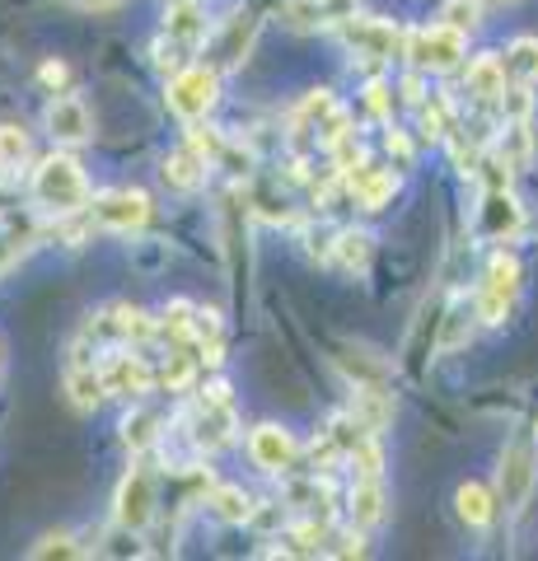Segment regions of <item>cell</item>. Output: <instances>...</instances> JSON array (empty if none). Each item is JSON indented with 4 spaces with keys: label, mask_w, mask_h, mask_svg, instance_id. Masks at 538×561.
Returning a JSON list of instances; mask_svg holds the SVG:
<instances>
[{
    "label": "cell",
    "mask_w": 538,
    "mask_h": 561,
    "mask_svg": "<svg viewBox=\"0 0 538 561\" xmlns=\"http://www.w3.org/2000/svg\"><path fill=\"white\" fill-rule=\"evenodd\" d=\"M440 24L459 28V33H473L482 24V0H445V5H440Z\"/></svg>",
    "instance_id": "83f0119b"
},
{
    "label": "cell",
    "mask_w": 538,
    "mask_h": 561,
    "mask_svg": "<svg viewBox=\"0 0 538 561\" xmlns=\"http://www.w3.org/2000/svg\"><path fill=\"white\" fill-rule=\"evenodd\" d=\"M501 90H506V66H501V57H473L468 61V94H473L478 103H492L501 99Z\"/></svg>",
    "instance_id": "d6986e66"
},
{
    "label": "cell",
    "mask_w": 538,
    "mask_h": 561,
    "mask_svg": "<svg viewBox=\"0 0 538 561\" xmlns=\"http://www.w3.org/2000/svg\"><path fill=\"white\" fill-rule=\"evenodd\" d=\"M501 66H506V76H515L519 84H534L538 80V38H515L506 47V57H501Z\"/></svg>",
    "instance_id": "484cf974"
},
{
    "label": "cell",
    "mask_w": 538,
    "mask_h": 561,
    "mask_svg": "<svg viewBox=\"0 0 538 561\" xmlns=\"http://www.w3.org/2000/svg\"><path fill=\"white\" fill-rule=\"evenodd\" d=\"M33 197L38 206L57 210V216H71L90 202V183H84V169L71 160V154H47V160L33 169Z\"/></svg>",
    "instance_id": "6da1fadb"
},
{
    "label": "cell",
    "mask_w": 538,
    "mask_h": 561,
    "mask_svg": "<svg viewBox=\"0 0 538 561\" xmlns=\"http://www.w3.org/2000/svg\"><path fill=\"white\" fill-rule=\"evenodd\" d=\"M389 154H398V160L408 164V160H412V140H408L403 131H389Z\"/></svg>",
    "instance_id": "8d00e7d4"
},
{
    "label": "cell",
    "mask_w": 538,
    "mask_h": 561,
    "mask_svg": "<svg viewBox=\"0 0 538 561\" xmlns=\"http://www.w3.org/2000/svg\"><path fill=\"white\" fill-rule=\"evenodd\" d=\"M173 38H197V5H183V10H173Z\"/></svg>",
    "instance_id": "e575fe53"
},
{
    "label": "cell",
    "mask_w": 538,
    "mask_h": 561,
    "mask_svg": "<svg viewBox=\"0 0 538 561\" xmlns=\"http://www.w3.org/2000/svg\"><path fill=\"white\" fill-rule=\"evenodd\" d=\"M33 557H80V548L71 534H47L38 548H33Z\"/></svg>",
    "instance_id": "836d02e7"
},
{
    "label": "cell",
    "mask_w": 538,
    "mask_h": 561,
    "mask_svg": "<svg viewBox=\"0 0 538 561\" xmlns=\"http://www.w3.org/2000/svg\"><path fill=\"white\" fill-rule=\"evenodd\" d=\"M28 164V136L20 127H0V169H24Z\"/></svg>",
    "instance_id": "f1b7e54d"
},
{
    "label": "cell",
    "mask_w": 538,
    "mask_h": 561,
    "mask_svg": "<svg viewBox=\"0 0 538 561\" xmlns=\"http://www.w3.org/2000/svg\"><path fill=\"white\" fill-rule=\"evenodd\" d=\"M94 220L108 225V230H141L150 220V197L141 187H117L94 197Z\"/></svg>",
    "instance_id": "9c48e42d"
},
{
    "label": "cell",
    "mask_w": 538,
    "mask_h": 561,
    "mask_svg": "<svg viewBox=\"0 0 538 561\" xmlns=\"http://www.w3.org/2000/svg\"><path fill=\"white\" fill-rule=\"evenodd\" d=\"M501 5H515V0H501Z\"/></svg>",
    "instance_id": "ab89813d"
},
{
    "label": "cell",
    "mask_w": 538,
    "mask_h": 561,
    "mask_svg": "<svg viewBox=\"0 0 538 561\" xmlns=\"http://www.w3.org/2000/svg\"><path fill=\"white\" fill-rule=\"evenodd\" d=\"M113 515H117V524H123V529H131V534H141L146 524L154 519V478H150L141 463H136L127 478H123V486H117Z\"/></svg>",
    "instance_id": "ba28073f"
},
{
    "label": "cell",
    "mask_w": 538,
    "mask_h": 561,
    "mask_svg": "<svg viewBox=\"0 0 538 561\" xmlns=\"http://www.w3.org/2000/svg\"><path fill=\"white\" fill-rule=\"evenodd\" d=\"M398 192V173L393 169H360L352 179V197L360 210H385Z\"/></svg>",
    "instance_id": "e0dca14e"
},
{
    "label": "cell",
    "mask_w": 538,
    "mask_h": 561,
    "mask_svg": "<svg viewBox=\"0 0 538 561\" xmlns=\"http://www.w3.org/2000/svg\"><path fill=\"white\" fill-rule=\"evenodd\" d=\"M160 426H164V416L154 412V408H136V412L123 421V440H127V449H131V454L150 449L154 440H160Z\"/></svg>",
    "instance_id": "cb8c5ba5"
},
{
    "label": "cell",
    "mask_w": 538,
    "mask_h": 561,
    "mask_svg": "<svg viewBox=\"0 0 538 561\" xmlns=\"http://www.w3.org/2000/svg\"><path fill=\"white\" fill-rule=\"evenodd\" d=\"M47 131L51 140H61V146H80V140L94 136V122H90V108H84V99L76 94H61L47 103Z\"/></svg>",
    "instance_id": "30bf717a"
},
{
    "label": "cell",
    "mask_w": 538,
    "mask_h": 561,
    "mask_svg": "<svg viewBox=\"0 0 538 561\" xmlns=\"http://www.w3.org/2000/svg\"><path fill=\"white\" fill-rule=\"evenodd\" d=\"M76 5H84V10H108V5H123V0H76Z\"/></svg>",
    "instance_id": "f35d334b"
},
{
    "label": "cell",
    "mask_w": 538,
    "mask_h": 561,
    "mask_svg": "<svg viewBox=\"0 0 538 561\" xmlns=\"http://www.w3.org/2000/svg\"><path fill=\"white\" fill-rule=\"evenodd\" d=\"M366 103H370L375 113H385V108H389V90H385L379 80H370V84H366Z\"/></svg>",
    "instance_id": "d590c367"
},
{
    "label": "cell",
    "mask_w": 538,
    "mask_h": 561,
    "mask_svg": "<svg viewBox=\"0 0 538 561\" xmlns=\"http://www.w3.org/2000/svg\"><path fill=\"white\" fill-rule=\"evenodd\" d=\"M169 108L179 113L183 122H197L216 108V99H220V76L216 70H206V66H187L179 70V76L169 80Z\"/></svg>",
    "instance_id": "5b68a950"
},
{
    "label": "cell",
    "mask_w": 538,
    "mask_h": 561,
    "mask_svg": "<svg viewBox=\"0 0 538 561\" xmlns=\"http://www.w3.org/2000/svg\"><path fill=\"white\" fill-rule=\"evenodd\" d=\"M66 393L80 412H94L103 402V370H94V360H71V370H66Z\"/></svg>",
    "instance_id": "ac0fdd59"
},
{
    "label": "cell",
    "mask_w": 538,
    "mask_h": 561,
    "mask_svg": "<svg viewBox=\"0 0 538 561\" xmlns=\"http://www.w3.org/2000/svg\"><path fill=\"white\" fill-rule=\"evenodd\" d=\"M193 356H169V365H164V389H187L193 383Z\"/></svg>",
    "instance_id": "d6a6232c"
},
{
    "label": "cell",
    "mask_w": 538,
    "mask_h": 561,
    "mask_svg": "<svg viewBox=\"0 0 538 561\" xmlns=\"http://www.w3.org/2000/svg\"><path fill=\"white\" fill-rule=\"evenodd\" d=\"M519 225H525V210H519V202L511 197L506 187H492L488 202H482V230H488L492 239H511Z\"/></svg>",
    "instance_id": "9a60e30c"
},
{
    "label": "cell",
    "mask_w": 538,
    "mask_h": 561,
    "mask_svg": "<svg viewBox=\"0 0 538 561\" xmlns=\"http://www.w3.org/2000/svg\"><path fill=\"white\" fill-rule=\"evenodd\" d=\"M43 80H47V84H61V80H66V66H61V61H47V66H43Z\"/></svg>",
    "instance_id": "74e56055"
},
{
    "label": "cell",
    "mask_w": 538,
    "mask_h": 561,
    "mask_svg": "<svg viewBox=\"0 0 538 561\" xmlns=\"http://www.w3.org/2000/svg\"><path fill=\"white\" fill-rule=\"evenodd\" d=\"M455 505H459V519L468 524V529H488V524H492V496H488V486L463 482L455 491Z\"/></svg>",
    "instance_id": "603a6c76"
},
{
    "label": "cell",
    "mask_w": 538,
    "mask_h": 561,
    "mask_svg": "<svg viewBox=\"0 0 538 561\" xmlns=\"http://www.w3.org/2000/svg\"><path fill=\"white\" fill-rule=\"evenodd\" d=\"M501 113H506V117H529V113H534V94H529V84L501 90Z\"/></svg>",
    "instance_id": "1f68e13d"
},
{
    "label": "cell",
    "mask_w": 538,
    "mask_h": 561,
    "mask_svg": "<svg viewBox=\"0 0 538 561\" xmlns=\"http://www.w3.org/2000/svg\"><path fill=\"white\" fill-rule=\"evenodd\" d=\"M187 150L202 154V160L211 164V160H220V154H225V136L216 127H193V131H187Z\"/></svg>",
    "instance_id": "f546056e"
},
{
    "label": "cell",
    "mask_w": 538,
    "mask_h": 561,
    "mask_svg": "<svg viewBox=\"0 0 538 561\" xmlns=\"http://www.w3.org/2000/svg\"><path fill=\"white\" fill-rule=\"evenodd\" d=\"M164 183L179 187V192H197L206 183V160H202V154H193V150L169 154V160H164Z\"/></svg>",
    "instance_id": "7402d4cb"
},
{
    "label": "cell",
    "mask_w": 538,
    "mask_h": 561,
    "mask_svg": "<svg viewBox=\"0 0 538 561\" xmlns=\"http://www.w3.org/2000/svg\"><path fill=\"white\" fill-rule=\"evenodd\" d=\"M249 454H253V463L263 468V472H286L290 463H295V440H290V431L286 426H257L253 435H249Z\"/></svg>",
    "instance_id": "7c38bea8"
},
{
    "label": "cell",
    "mask_w": 538,
    "mask_h": 561,
    "mask_svg": "<svg viewBox=\"0 0 538 561\" xmlns=\"http://www.w3.org/2000/svg\"><path fill=\"white\" fill-rule=\"evenodd\" d=\"M519 276H525V267H519V257L515 253H496L488 262V280H482V290H478V319L482 323H506V313H511V300H515V290H519Z\"/></svg>",
    "instance_id": "277c9868"
},
{
    "label": "cell",
    "mask_w": 538,
    "mask_h": 561,
    "mask_svg": "<svg viewBox=\"0 0 538 561\" xmlns=\"http://www.w3.org/2000/svg\"><path fill=\"white\" fill-rule=\"evenodd\" d=\"M342 38L352 43L360 57H375V61H398L403 57V38L408 33L398 28L393 20H342Z\"/></svg>",
    "instance_id": "52a82bcc"
},
{
    "label": "cell",
    "mask_w": 538,
    "mask_h": 561,
    "mask_svg": "<svg viewBox=\"0 0 538 561\" xmlns=\"http://www.w3.org/2000/svg\"><path fill=\"white\" fill-rule=\"evenodd\" d=\"M206 505L225 519V524H249L253 519V501L244 486H211V496H206Z\"/></svg>",
    "instance_id": "d4e9b609"
},
{
    "label": "cell",
    "mask_w": 538,
    "mask_h": 561,
    "mask_svg": "<svg viewBox=\"0 0 538 561\" xmlns=\"http://www.w3.org/2000/svg\"><path fill=\"white\" fill-rule=\"evenodd\" d=\"M84 337H94V342H146L150 337V319L141 309L113 305V309H103L99 319H90V332H84Z\"/></svg>",
    "instance_id": "8fae6325"
},
{
    "label": "cell",
    "mask_w": 538,
    "mask_h": 561,
    "mask_svg": "<svg viewBox=\"0 0 538 561\" xmlns=\"http://www.w3.org/2000/svg\"><path fill=\"white\" fill-rule=\"evenodd\" d=\"M193 319H197V309L193 305H187V300H173L169 309H164V332H169V337H193Z\"/></svg>",
    "instance_id": "4dcf8cb0"
},
{
    "label": "cell",
    "mask_w": 538,
    "mask_h": 561,
    "mask_svg": "<svg viewBox=\"0 0 538 561\" xmlns=\"http://www.w3.org/2000/svg\"><path fill=\"white\" fill-rule=\"evenodd\" d=\"M534 445L529 440H511L501 449V468H496V491H501V505L506 511H525L529 505V491H534Z\"/></svg>",
    "instance_id": "8992f818"
},
{
    "label": "cell",
    "mask_w": 538,
    "mask_h": 561,
    "mask_svg": "<svg viewBox=\"0 0 538 561\" xmlns=\"http://www.w3.org/2000/svg\"><path fill=\"white\" fill-rule=\"evenodd\" d=\"M282 14L295 28H319V24H342L356 14V0H282Z\"/></svg>",
    "instance_id": "4fadbf2b"
},
{
    "label": "cell",
    "mask_w": 538,
    "mask_h": 561,
    "mask_svg": "<svg viewBox=\"0 0 538 561\" xmlns=\"http://www.w3.org/2000/svg\"><path fill=\"white\" fill-rule=\"evenodd\" d=\"M352 519L360 524V529H370V524L385 519V486H379V478H356V486H352Z\"/></svg>",
    "instance_id": "44dd1931"
},
{
    "label": "cell",
    "mask_w": 538,
    "mask_h": 561,
    "mask_svg": "<svg viewBox=\"0 0 538 561\" xmlns=\"http://www.w3.org/2000/svg\"><path fill=\"white\" fill-rule=\"evenodd\" d=\"M187 435H193V445L197 449H225L234 440V431H239V416H234V408H230V383H211L202 398H197V408H193V416H187Z\"/></svg>",
    "instance_id": "7a4b0ae2"
},
{
    "label": "cell",
    "mask_w": 538,
    "mask_h": 561,
    "mask_svg": "<svg viewBox=\"0 0 538 561\" xmlns=\"http://www.w3.org/2000/svg\"><path fill=\"white\" fill-rule=\"evenodd\" d=\"M403 51L412 57L416 70H436V76H445V70L463 66V51H468V33L449 28V24H431V28H412L403 38Z\"/></svg>",
    "instance_id": "3957f363"
},
{
    "label": "cell",
    "mask_w": 538,
    "mask_h": 561,
    "mask_svg": "<svg viewBox=\"0 0 538 561\" xmlns=\"http://www.w3.org/2000/svg\"><path fill=\"white\" fill-rule=\"evenodd\" d=\"M473 319H478V309L473 305H455L445 313V328H440V351H455V346H463L468 342V328H473Z\"/></svg>",
    "instance_id": "4316f807"
},
{
    "label": "cell",
    "mask_w": 538,
    "mask_h": 561,
    "mask_svg": "<svg viewBox=\"0 0 538 561\" xmlns=\"http://www.w3.org/2000/svg\"><path fill=\"white\" fill-rule=\"evenodd\" d=\"M496 160H501V169H529V160H534L529 117H506V127L496 136Z\"/></svg>",
    "instance_id": "2e32d148"
},
{
    "label": "cell",
    "mask_w": 538,
    "mask_h": 561,
    "mask_svg": "<svg viewBox=\"0 0 538 561\" xmlns=\"http://www.w3.org/2000/svg\"><path fill=\"white\" fill-rule=\"evenodd\" d=\"M370 253H375V239H370L366 230H337V239H333V257L342 262L346 272L366 276V267H370Z\"/></svg>",
    "instance_id": "ffe728a7"
},
{
    "label": "cell",
    "mask_w": 538,
    "mask_h": 561,
    "mask_svg": "<svg viewBox=\"0 0 538 561\" xmlns=\"http://www.w3.org/2000/svg\"><path fill=\"white\" fill-rule=\"evenodd\" d=\"M150 365L141 356H108V365H103V389L108 393H123V398H141L150 393Z\"/></svg>",
    "instance_id": "5bb4252c"
}]
</instances>
